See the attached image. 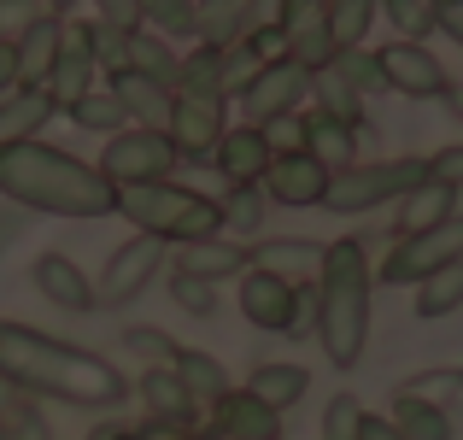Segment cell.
<instances>
[{"label": "cell", "mask_w": 463, "mask_h": 440, "mask_svg": "<svg viewBox=\"0 0 463 440\" xmlns=\"http://www.w3.org/2000/svg\"><path fill=\"white\" fill-rule=\"evenodd\" d=\"M358 440H405L393 429V417H382V411H364V429H358Z\"/></svg>", "instance_id": "53"}, {"label": "cell", "mask_w": 463, "mask_h": 440, "mask_svg": "<svg viewBox=\"0 0 463 440\" xmlns=\"http://www.w3.org/2000/svg\"><path fill=\"white\" fill-rule=\"evenodd\" d=\"M282 47L294 65L323 71L335 65V35H328V0H294L282 18Z\"/></svg>", "instance_id": "15"}, {"label": "cell", "mask_w": 463, "mask_h": 440, "mask_svg": "<svg viewBox=\"0 0 463 440\" xmlns=\"http://www.w3.org/2000/svg\"><path fill=\"white\" fill-rule=\"evenodd\" d=\"M411 293H417L411 305H417L422 323H434V317H452L458 305H463V264H446V271H434L429 282H417Z\"/></svg>", "instance_id": "35"}, {"label": "cell", "mask_w": 463, "mask_h": 440, "mask_svg": "<svg viewBox=\"0 0 463 440\" xmlns=\"http://www.w3.org/2000/svg\"><path fill=\"white\" fill-rule=\"evenodd\" d=\"M0 440H53V429H47V417H42V406H35L30 394L12 399L6 423H0Z\"/></svg>", "instance_id": "45"}, {"label": "cell", "mask_w": 463, "mask_h": 440, "mask_svg": "<svg viewBox=\"0 0 463 440\" xmlns=\"http://www.w3.org/2000/svg\"><path fill=\"white\" fill-rule=\"evenodd\" d=\"M370 311H375V271L358 235H340L323 247V271L311 282V335L335 370H358L370 347Z\"/></svg>", "instance_id": "3"}, {"label": "cell", "mask_w": 463, "mask_h": 440, "mask_svg": "<svg viewBox=\"0 0 463 440\" xmlns=\"http://www.w3.org/2000/svg\"><path fill=\"white\" fill-rule=\"evenodd\" d=\"M440 35H452V42L463 47V0H452V6H440Z\"/></svg>", "instance_id": "54"}, {"label": "cell", "mask_w": 463, "mask_h": 440, "mask_svg": "<svg viewBox=\"0 0 463 440\" xmlns=\"http://www.w3.org/2000/svg\"><path fill=\"white\" fill-rule=\"evenodd\" d=\"M106 89L118 94V106L129 112V124H136V129H170L176 89H165V82H153V77H136V71H118Z\"/></svg>", "instance_id": "24"}, {"label": "cell", "mask_w": 463, "mask_h": 440, "mask_svg": "<svg viewBox=\"0 0 463 440\" xmlns=\"http://www.w3.org/2000/svg\"><path fill=\"white\" fill-rule=\"evenodd\" d=\"M170 271H188V276H200V282L223 288V282H241V276L252 271V247L247 241H229V235H205V241L176 247V264H170Z\"/></svg>", "instance_id": "18"}, {"label": "cell", "mask_w": 463, "mask_h": 440, "mask_svg": "<svg viewBox=\"0 0 463 440\" xmlns=\"http://www.w3.org/2000/svg\"><path fill=\"white\" fill-rule=\"evenodd\" d=\"M306 100H311V71L294 65V59H264L259 77L241 89V112H247V124H270V118L306 112Z\"/></svg>", "instance_id": "11"}, {"label": "cell", "mask_w": 463, "mask_h": 440, "mask_svg": "<svg viewBox=\"0 0 463 440\" xmlns=\"http://www.w3.org/2000/svg\"><path fill=\"white\" fill-rule=\"evenodd\" d=\"M270 158L276 153H270V141L259 136V124H235V129H223L212 165H217V177H223L229 188H259L264 170H270Z\"/></svg>", "instance_id": "21"}, {"label": "cell", "mask_w": 463, "mask_h": 440, "mask_svg": "<svg viewBox=\"0 0 463 440\" xmlns=\"http://www.w3.org/2000/svg\"><path fill=\"white\" fill-rule=\"evenodd\" d=\"M311 100H317V112H328V118H340V124H364V94L352 89L346 77H340L335 65H323V71H311Z\"/></svg>", "instance_id": "34"}, {"label": "cell", "mask_w": 463, "mask_h": 440, "mask_svg": "<svg viewBox=\"0 0 463 440\" xmlns=\"http://www.w3.org/2000/svg\"><path fill=\"white\" fill-rule=\"evenodd\" d=\"M0 194L24 212H47V217H112L118 212V188L100 177V165L65 153L53 141H18L0 153Z\"/></svg>", "instance_id": "2"}, {"label": "cell", "mask_w": 463, "mask_h": 440, "mask_svg": "<svg viewBox=\"0 0 463 440\" xmlns=\"http://www.w3.org/2000/svg\"><path fill=\"white\" fill-rule=\"evenodd\" d=\"M6 235H12V229H0V241H6Z\"/></svg>", "instance_id": "60"}, {"label": "cell", "mask_w": 463, "mask_h": 440, "mask_svg": "<svg viewBox=\"0 0 463 440\" xmlns=\"http://www.w3.org/2000/svg\"><path fill=\"white\" fill-rule=\"evenodd\" d=\"M393 394H411V399H429V406L452 411V399L463 394V370H417V376H405Z\"/></svg>", "instance_id": "40"}, {"label": "cell", "mask_w": 463, "mask_h": 440, "mask_svg": "<svg viewBox=\"0 0 463 440\" xmlns=\"http://www.w3.org/2000/svg\"><path fill=\"white\" fill-rule=\"evenodd\" d=\"M294 0H247V18H241V42H259V35H282V18Z\"/></svg>", "instance_id": "47"}, {"label": "cell", "mask_w": 463, "mask_h": 440, "mask_svg": "<svg viewBox=\"0 0 463 440\" xmlns=\"http://www.w3.org/2000/svg\"><path fill=\"white\" fill-rule=\"evenodd\" d=\"M71 124H77V129H94V136L112 141L118 129H129V112L118 106V94H112V89H89L77 106H71Z\"/></svg>", "instance_id": "37"}, {"label": "cell", "mask_w": 463, "mask_h": 440, "mask_svg": "<svg viewBox=\"0 0 463 440\" xmlns=\"http://www.w3.org/2000/svg\"><path fill=\"white\" fill-rule=\"evenodd\" d=\"M82 30H89V53H94V65H100L106 77H118V71L129 65V30H112V24H100V18H89Z\"/></svg>", "instance_id": "42"}, {"label": "cell", "mask_w": 463, "mask_h": 440, "mask_svg": "<svg viewBox=\"0 0 463 440\" xmlns=\"http://www.w3.org/2000/svg\"><path fill=\"white\" fill-rule=\"evenodd\" d=\"M440 100H446V112H452V118H458V124H463V82H452V89H446V94H440Z\"/></svg>", "instance_id": "56"}, {"label": "cell", "mask_w": 463, "mask_h": 440, "mask_svg": "<svg viewBox=\"0 0 463 440\" xmlns=\"http://www.w3.org/2000/svg\"><path fill=\"white\" fill-rule=\"evenodd\" d=\"M446 217H458V194L446 188V182H434V177H422L417 188H411L405 200L393 206V229H399V241H405V235H422V229L446 224Z\"/></svg>", "instance_id": "26"}, {"label": "cell", "mask_w": 463, "mask_h": 440, "mask_svg": "<svg viewBox=\"0 0 463 440\" xmlns=\"http://www.w3.org/2000/svg\"><path fill=\"white\" fill-rule=\"evenodd\" d=\"M229 129V106L223 100H205V94H176V112H170V147L176 158H212L217 141Z\"/></svg>", "instance_id": "13"}, {"label": "cell", "mask_w": 463, "mask_h": 440, "mask_svg": "<svg viewBox=\"0 0 463 440\" xmlns=\"http://www.w3.org/2000/svg\"><path fill=\"white\" fill-rule=\"evenodd\" d=\"M35 18H42V6H35V0H0V42H18Z\"/></svg>", "instance_id": "49"}, {"label": "cell", "mask_w": 463, "mask_h": 440, "mask_svg": "<svg viewBox=\"0 0 463 440\" xmlns=\"http://www.w3.org/2000/svg\"><path fill=\"white\" fill-rule=\"evenodd\" d=\"M434 6H452V0H434Z\"/></svg>", "instance_id": "59"}, {"label": "cell", "mask_w": 463, "mask_h": 440, "mask_svg": "<svg viewBox=\"0 0 463 440\" xmlns=\"http://www.w3.org/2000/svg\"><path fill=\"white\" fill-rule=\"evenodd\" d=\"M118 217L136 224V235H153L165 247H188V241L223 235V217L217 200L188 182H136V188H118Z\"/></svg>", "instance_id": "4"}, {"label": "cell", "mask_w": 463, "mask_h": 440, "mask_svg": "<svg viewBox=\"0 0 463 440\" xmlns=\"http://www.w3.org/2000/svg\"><path fill=\"white\" fill-rule=\"evenodd\" d=\"M124 347L136 352L147 370H158V364H176V352H182L176 340H170L165 329H153V323H129V329H124Z\"/></svg>", "instance_id": "43"}, {"label": "cell", "mask_w": 463, "mask_h": 440, "mask_svg": "<svg viewBox=\"0 0 463 440\" xmlns=\"http://www.w3.org/2000/svg\"><path fill=\"white\" fill-rule=\"evenodd\" d=\"M358 129L364 124H340V118H328V112H306V153L317 158V165L335 177V170H352L358 165Z\"/></svg>", "instance_id": "25"}, {"label": "cell", "mask_w": 463, "mask_h": 440, "mask_svg": "<svg viewBox=\"0 0 463 440\" xmlns=\"http://www.w3.org/2000/svg\"><path fill=\"white\" fill-rule=\"evenodd\" d=\"M0 382L12 394L59 399V406H77V411H118L129 399V376L112 359L71 347L47 329L12 323V317H0Z\"/></svg>", "instance_id": "1"}, {"label": "cell", "mask_w": 463, "mask_h": 440, "mask_svg": "<svg viewBox=\"0 0 463 440\" xmlns=\"http://www.w3.org/2000/svg\"><path fill=\"white\" fill-rule=\"evenodd\" d=\"M364 429V399L358 394H335L323 406V440H358Z\"/></svg>", "instance_id": "46"}, {"label": "cell", "mask_w": 463, "mask_h": 440, "mask_svg": "<svg viewBox=\"0 0 463 440\" xmlns=\"http://www.w3.org/2000/svg\"><path fill=\"white\" fill-rule=\"evenodd\" d=\"M422 177H429V158H370V165L335 170V177H328L323 206H328V212H340V217L375 212V206H399Z\"/></svg>", "instance_id": "5"}, {"label": "cell", "mask_w": 463, "mask_h": 440, "mask_svg": "<svg viewBox=\"0 0 463 440\" xmlns=\"http://www.w3.org/2000/svg\"><path fill=\"white\" fill-rule=\"evenodd\" d=\"M176 170V147H170L165 129H118L100 153V177L112 188H136V182H170Z\"/></svg>", "instance_id": "8"}, {"label": "cell", "mask_w": 463, "mask_h": 440, "mask_svg": "<svg viewBox=\"0 0 463 440\" xmlns=\"http://www.w3.org/2000/svg\"><path fill=\"white\" fill-rule=\"evenodd\" d=\"M375 59H382L387 89L405 94V100H440L452 89L446 65L429 53V42H387V47H375Z\"/></svg>", "instance_id": "12"}, {"label": "cell", "mask_w": 463, "mask_h": 440, "mask_svg": "<svg viewBox=\"0 0 463 440\" xmlns=\"http://www.w3.org/2000/svg\"><path fill=\"white\" fill-rule=\"evenodd\" d=\"M205 435H212V440H282V417H276L259 394L229 387V394L212 406V429H205Z\"/></svg>", "instance_id": "19"}, {"label": "cell", "mask_w": 463, "mask_h": 440, "mask_svg": "<svg viewBox=\"0 0 463 440\" xmlns=\"http://www.w3.org/2000/svg\"><path fill=\"white\" fill-rule=\"evenodd\" d=\"M217 217H223V235L229 241H252L264 229V217H270V200H264V188H223Z\"/></svg>", "instance_id": "32"}, {"label": "cell", "mask_w": 463, "mask_h": 440, "mask_svg": "<svg viewBox=\"0 0 463 440\" xmlns=\"http://www.w3.org/2000/svg\"><path fill=\"white\" fill-rule=\"evenodd\" d=\"M6 94H18V47L0 42V100H6Z\"/></svg>", "instance_id": "52"}, {"label": "cell", "mask_w": 463, "mask_h": 440, "mask_svg": "<svg viewBox=\"0 0 463 440\" xmlns=\"http://www.w3.org/2000/svg\"><path fill=\"white\" fill-rule=\"evenodd\" d=\"M382 12L393 18L399 42H429V35L440 30V6H434V0H382Z\"/></svg>", "instance_id": "38"}, {"label": "cell", "mask_w": 463, "mask_h": 440, "mask_svg": "<svg viewBox=\"0 0 463 440\" xmlns=\"http://www.w3.org/2000/svg\"><path fill=\"white\" fill-rule=\"evenodd\" d=\"M12 399H18V394H12V387H6V382H0V423H6V411H12Z\"/></svg>", "instance_id": "58"}, {"label": "cell", "mask_w": 463, "mask_h": 440, "mask_svg": "<svg viewBox=\"0 0 463 440\" xmlns=\"http://www.w3.org/2000/svg\"><path fill=\"white\" fill-rule=\"evenodd\" d=\"M30 282H35V293H42L53 311H71V317L100 311V300H94V282L82 276V264L71 259V253H35Z\"/></svg>", "instance_id": "14"}, {"label": "cell", "mask_w": 463, "mask_h": 440, "mask_svg": "<svg viewBox=\"0 0 463 440\" xmlns=\"http://www.w3.org/2000/svg\"><path fill=\"white\" fill-rule=\"evenodd\" d=\"M282 440H288V435H282Z\"/></svg>", "instance_id": "61"}, {"label": "cell", "mask_w": 463, "mask_h": 440, "mask_svg": "<svg viewBox=\"0 0 463 440\" xmlns=\"http://www.w3.org/2000/svg\"><path fill=\"white\" fill-rule=\"evenodd\" d=\"M141 30L165 35V42L194 35V0H141Z\"/></svg>", "instance_id": "39"}, {"label": "cell", "mask_w": 463, "mask_h": 440, "mask_svg": "<svg viewBox=\"0 0 463 440\" xmlns=\"http://www.w3.org/2000/svg\"><path fill=\"white\" fill-rule=\"evenodd\" d=\"M77 6H82V0H47V12H53V18H71Z\"/></svg>", "instance_id": "57"}, {"label": "cell", "mask_w": 463, "mask_h": 440, "mask_svg": "<svg viewBox=\"0 0 463 440\" xmlns=\"http://www.w3.org/2000/svg\"><path fill=\"white\" fill-rule=\"evenodd\" d=\"M241 300V317L252 329H270V335H311V293L306 288H288L282 276H264V271H247L235 288Z\"/></svg>", "instance_id": "9"}, {"label": "cell", "mask_w": 463, "mask_h": 440, "mask_svg": "<svg viewBox=\"0 0 463 440\" xmlns=\"http://www.w3.org/2000/svg\"><path fill=\"white\" fill-rule=\"evenodd\" d=\"M241 18H247V0H194V35H200V47L241 42Z\"/></svg>", "instance_id": "33"}, {"label": "cell", "mask_w": 463, "mask_h": 440, "mask_svg": "<svg viewBox=\"0 0 463 440\" xmlns=\"http://www.w3.org/2000/svg\"><path fill=\"white\" fill-rule=\"evenodd\" d=\"M165 241L153 235H129L124 247H112V259H106L100 282H94V300H100V311H124L129 300H141V293L153 288V276L165 271Z\"/></svg>", "instance_id": "10"}, {"label": "cell", "mask_w": 463, "mask_h": 440, "mask_svg": "<svg viewBox=\"0 0 463 440\" xmlns=\"http://www.w3.org/2000/svg\"><path fill=\"white\" fill-rule=\"evenodd\" d=\"M446 264H463V212L446 217V224H434V229H422V235L393 241L382 271H375V282L417 288V282H429L434 271H446Z\"/></svg>", "instance_id": "6"}, {"label": "cell", "mask_w": 463, "mask_h": 440, "mask_svg": "<svg viewBox=\"0 0 463 440\" xmlns=\"http://www.w3.org/2000/svg\"><path fill=\"white\" fill-rule=\"evenodd\" d=\"M323 247H328V241H311V235H270V241H252V271L282 276L288 288H311L317 271H323Z\"/></svg>", "instance_id": "16"}, {"label": "cell", "mask_w": 463, "mask_h": 440, "mask_svg": "<svg viewBox=\"0 0 463 440\" xmlns=\"http://www.w3.org/2000/svg\"><path fill=\"white\" fill-rule=\"evenodd\" d=\"M12 47H18V89H42V82L53 77L59 53H65V18L42 12V18H35Z\"/></svg>", "instance_id": "23"}, {"label": "cell", "mask_w": 463, "mask_h": 440, "mask_svg": "<svg viewBox=\"0 0 463 440\" xmlns=\"http://www.w3.org/2000/svg\"><path fill=\"white\" fill-rule=\"evenodd\" d=\"M429 177H434V182H446L452 194H463V141L440 147V153H429Z\"/></svg>", "instance_id": "50"}, {"label": "cell", "mask_w": 463, "mask_h": 440, "mask_svg": "<svg viewBox=\"0 0 463 440\" xmlns=\"http://www.w3.org/2000/svg\"><path fill=\"white\" fill-rule=\"evenodd\" d=\"M259 136L270 141V153H306V112H288V118H270V124H259Z\"/></svg>", "instance_id": "48"}, {"label": "cell", "mask_w": 463, "mask_h": 440, "mask_svg": "<svg viewBox=\"0 0 463 440\" xmlns=\"http://www.w3.org/2000/svg\"><path fill=\"white\" fill-rule=\"evenodd\" d=\"M259 188H264L270 206H323L328 170L317 165L311 153H282V158H270V170H264Z\"/></svg>", "instance_id": "20"}, {"label": "cell", "mask_w": 463, "mask_h": 440, "mask_svg": "<svg viewBox=\"0 0 463 440\" xmlns=\"http://www.w3.org/2000/svg\"><path fill=\"white\" fill-rule=\"evenodd\" d=\"M335 71L352 82V89L370 100V94H387V77H382V59L370 53V47H346V53H335Z\"/></svg>", "instance_id": "41"}, {"label": "cell", "mask_w": 463, "mask_h": 440, "mask_svg": "<svg viewBox=\"0 0 463 440\" xmlns=\"http://www.w3.org/2000/svg\"><path fill=\"white\" fill-rule=\"evenodd\" d=\"M94 18L112 30H141V0H94Z\"/></svg>", "instance_id": "51"}, {"label": "cell", "mask_w": 463, "mask_h": 440, "mask_svg": "<svg viewBox=\"0 0 463 440\" xmlns=\"http://www.w3.org/2000/svg\"><path fill=\"white\" fill-rule=\"evenodd\" d=\"M47 118H53V100H47L42 89L6 94V100H0V153H6V147H18V141H35Z\"/></svg>", "instance_id": "29"}, {"label": "cell", "mask_w": 463, "mask_h": 440, "mask_svg": "<svg viewBox=\"0 0 463 440\" xmlns=\"http://www.w3.org/2000/svg\"><path fill=\"white\" fill-rule=\"evenodd\" d=\"M89 440H141V429H124V423H100Z\"/></svg>", "instance_id": "55"}, {"label": "cell", "mask_w": 463, "mask_h": 440, "mask_svg": "<svg viewBox=\"0 0 463 440\" xmlns=\"http://www.w3.org/2000/svg\"><path fill=\"white\" fill-rule=\"evenodd\" d=\"M170 300L188 317H217V288L200 282V276H188V271H170Z\"/></svg>", "instance_id": "44"}, {"label": "cell", "mask_w": 463, "mask_h": 440, "mask_svg": "<svg viewBox=\"0 0 463 440\" xmlns=\"http://www.w3.org/2000/svg\"><path fill=\"white\" fill-rule=\"evenodd\" d=\"M136 399H141V411H147V423H165V429H194V417H200V406L188 399V387L176 382V370H170V364L141 370Z\"/></svg>", "instance_id": "22"}, {"label": "cell", "mask_w": 463, "mask_h": 440, "mask_svg": "<svg viewBox=\"0 0 463 440\" xmlns=\"http://www.w3.org/2000/svg\"><path fill=\"white\" fill-rule=\"evenodd\" d=\"M124 71H136V77H153V82H165V89H176L182 53H176V42H165V35H153V30H129V65H124Z\"/></svg>", "instance_id": "30"}, {"label": "cell", "mask_w": 463, "mask_h": 440, "mask_svg": "<svg viewBox=\"0 0 463 440\" xmlns=\"http://www.w3.org/2000/svg\"><path fill=\"white\" fill-rule=\"evenodd\" d=\"M306 387H311V370H306V364H288V359H264L259 370L247 376V394H259L276 417L294 411L299 399H306Z\"/></svg>", "instance_id": "27"}, {"label": "cell", "mask_w": 463, "mask_h": 440, "mask_svg": "<svg viewBox=\"0 0 463 440\" xmlns=\"http://www.w3.org/2000/svg\"><path fill=\"white\" fill-rule=\"evenodd\" d=\"M375 12H382V0H328V35H335V53L364 47Z\"/></svg>", "instance_id": "36"}, {"label": "cell", "mask_w": 463, "mask_h": 440, "mask_svg": "<svg viewBox=\"0 0 463 440\" xmlns=\"http://www.w3.org/2000/svg\"><path fill=\"white\" fill-rule=\"evenodd\" d=\"M170 370H176V382L188 387V399H194L200 411H212L217 399L235 387V382H229V370H223V359H212V352H200V347H182Z\"/></svg>", "instance_id": "28"}, {"label": "cell", "mask_w": 463, "mask_h": 440, "mask_svg": "<svg viewBox=\"0 0 463 440\" xmlns=\"http://www.w3.org/2000/svg\"><path fill=\"white\" fill-rule=\"evenodd\" d=\"M264 59L252 53L247 42H229V47H194L182 59V77H176V94H205V100H241L252 77H259Z\"/></svg>", "instance_id": "7"}, {"label": "cell", "mask_w": 463, "mask_h": 440, "mask_svg": "<svg viewBox=\"0 0 463 440\" xmlns=\"http://www.w3.org/2000/svg\"><path fill=\"white\" fill-rule=\"evenodd\" d=\"M393 429L405 440H452V411L446 406H429V399H411V394H393Z\"/></svg>", "instance_id": "31"}, {"label": "cell", "mask_w": 463, "mask_h": 440, "mask_svg": "<svg viewBox=\"0 0 463 440\" xmlns=\"http://www.w3.org/2000/svg\"><path fill=\"white\" fill-rule=\"evenodd\" d=\"M94 77H100V65H94V53H89V30H82V24H65V53H59L53 77L42 82V94L53 100V112H71L89 89H100Z\"/></svg>", "instance_id": "17"}]
</instances>
